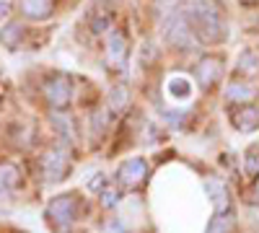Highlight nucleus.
<instances>
[{
	"label": "nucleus",
	"mask_w": 259,
	"mask_h": 233,
	"mask_svg": "<svg viewBox=\"0 0 259 233\" xmlns=\"http://www.w3.org/2000/svg\"><path fill=\"white\" fill-rule=\"evenodd\" d=\"M21 39H24V26L16 24V21H11V24H6L0 29V44L8 50H16L21 44Z\"/></svg>",
	"instance_id": "14"
},
{
	"label": "nucleus",
	"mask_w": 259,
	"mask_h": 233,
	"mask_svg": "<svg viewBox=\"0 0 259 233\" xmlns=\"http://www.w3.org/2000/svg\"><path fill=\"white\" fill-rule=\"evenodd\" d=\"M256 68H259V60H256V55L254 52H244L241 55V60H239V73H256Z\"/></svg>",
	"instance_id": "20"
},
{
	"label": "nucleus",
	"mask_w": 259,
	"mask_h": 233,
	"mask_svg": "<svg viewBox=\"0 0 259 233\" xmlns=\"http://www.w3.org/2000/svg\"><path fill=\"white\" fill-rule=\"evenodd\" d=\"M109 26H112V16L109 13H99V16L91 18V31L94 34H104Z\"/></svg>",
	"instance_id": "19"
},
{
	"label": "nucleus",
	"mask_w": 259,
	"mask_h": 233,
	"mask_svg": "<svg viewBox=\"0 0 259 233\" xmlns=\"http://www.w3.org/2000/svg\"><path fill=\"white\" fill-rule=\"evenodd\" d=\"M13 8V0H0V16H8Z\"/></svg>",
	"instance_id": "24"
},
{
	"label": "nucleus",
	"mask_w": 259,
	"mask_h": 233,
	"mask_svg": "<svg viewBox=\"0 0 259 233\" xmlns=\"http://www.w3.org/2000/svg\"><path fill=\"white\" fill-rule=\"evenodd\" d=\"M194 75H197V80H200L202 88H210L212 83L223 75V60L210 57V55L202 57V60L197 62V70H194Z\"/></svg>",
	"instance_id": "8"
},
{
	"label": "nucleus",
	"mask_w": 259,
	"mask_h": 233,
	"mask_svg": "<svg viewBox=\"0 0 259 233\" xmlns=\"http://www.w3.org/2000/svg\"><path fill=\"white\" fill-rule=\"evenodd\" d=\"M68 168H70V156H68V148H62V145L50 148L45 158H41V171H45L47 181H52V184L68 174Z\"/></svg>",
	"instance_id": "3"
},
{
	"label": "nucleus",
	"mask_w": 259,
	"mask_h": 233,
	"mask_svg": "<svg viewBox=\"0 0 259 233\" xmlns=\"http://www.w3.org/2000/svg\"><path fill=\"white\" fill-rule=\"evenodd\" d=\"M21 6V13H24L26 18L31 21H45L55 13V6L57 0H18Z\"/></svg>",
	"instance_id": "10"
},
{
	"label": "nucleus",
	"mask_w": 259,
	"mask_h": 233,
	"mask_svg": "<svg viewBox=\"0 0 259 233\" xmlns=\"http://www.w3.org/2000/svg\"><path fill=\"white\" fill-rule=\"evenodd\" d=\"M41 91H45V99L52 104V107H68L70 99H73V83L68 75H52L45 80V86H41Z\"/></svg>",
	"instance_id": "4"
},
{
	"label": "nucleus",
	"mask_w": 259,
	"mask_h": 233,
	"mask_svg": "<svg viewBox=\"0 0 259 233\" xmlns=\"http://www.w3.org/2000/svg\"><path fill=\"white\" fill-rule=\"evenodd\" d=\"M205 192H207V197L212 200L215 213H226V210H228V189L223 187V181L207 179V181H205Z\"/></svg>",
	"instance_id": "12"
},
{
	"label": "nucleus",
	"mask_w": 259,
	"mask_h": 233,
	"mask_svg": "<svg viewBox=\"0 0 259 233\" xmlns=\"http://www.w3.org/2000/svg\"><path fill=\"white\" fill-rule=\"evenodd\" d=\"M127 62V36L124 31L114 29L106 36V65L112 70H122Z\"/></svg>",
	"instance_id": "6"
},
{
	"label": "nucleus",
	"mask_w": 259,
	"mask_h": 233,
	"mask_svg": "<svg viewBox=\"0 0 259 233\" xmlns=\"http://www.w3.org/2000/svg\"><path fill=\"white\" fill-rule=\"evenodd\" d=\"M246 171H249V176L259 174V145L254 151H246Z\"/></svg>",
	"instance_id": "21"
},
{
	"label": "nucleus",
	"mask_w": 259,
	"mask_h": 233,
	"mask_svg": "<svg viewBox=\"0 0 259 233\" xmlns=\"http://www.w3.org/2000/svg\"><path fill=\"white\" fill-rule=\"evenodd\" d=\"M52 124L57 127V132H60L65 140H73V137H75V127H73L70 114H55V117H52Z\"/></svg>",
	"instance_id": "17"
},
{
	"label": "nucleus",
	"mask_w": 259,
	"mask_h": 233,
	"mask_svg": "<svg viewBox=\"0 0 259 233\" xmlns=\"http://www.w3.org/2000/svg\"><path fill=\"white\" fill-rule=\"evenodd\" d=\"M75 213H78V202L73 195H62V197H55L47 210H45V218L47 223L52 225L55 233H70L73 223H75Z\"/></svg>",
	"instance_id": "2"
},
{
	"label": "nucleus",
	"mask_w": 259,
	"mask_h": 233,
	"mask_svg": "<svg viewBox=\"0 0 259 233\" xmlns=\"http://www.w3.org/2000/svg\"><path fill=\"white\" fill-rule=\"evenodd\" d=\"M99 197H101V207H106V210H112V207H117L119 205V187H104L101 192H99Z\"/></svg>",
	"instance_id": "18"
},
{
	"label": "nucleus",
	"mask_w": 259,
	"mask_h": 233,
	"mask_svg": "<svg viewBox=\"0 0 259 233\" xmlns=\"http://www.w3.org/2000/svg\"><path fill=\"white\" fill-rule=\"evenodd\" d=\"M101 127L106 130V114H104V112H99V114L94 117V132H96V135L101 132Z\"/></svg>",
	"instance_id": "23"
},
{
	"label": "nucleus",
	"mask_w": 259,
	"mask_h": 233,
	"mask_svg": "<svg viewBox=\"0 0 259 233\" xmlns=\"http://www.w3.org/2000/svg\"><path fill=\"white\" fill-rule=\"evenodd\" d=\"M251 96H254V88L246 86V83H231L228 91H226L228 101H249Z\"/></svg>",
	"instance_id": "16"
},
{
	"label": "nucleus",
	"mask_w": 259,
	"mask_h": 233,
	"mask_svg": "<svg viewBox=\"0 0 259 233\" xmlns=\"http://www.w3.org/2000/svg\"><path fill=\"white\" fill-rule=\"evenodd\" d=\"M18 179H21V174L13 163L0 166V200H8L13 195V189L18 187Z\"/></svg>",
	"instance_id": "13"
},
{
	"label": "nucleus",
	"mask_w": 259,
	"mask_h": 233,
	"mask_svg": "<svg viewBox=\"0 0 259 233\" xmlns=\"http://www.w3.org/2000/svg\"><path fill=\"white\" fill-rule=\"evenodd\" d=\"M130 104V88L127 86H114L112 88V96H109V107L114 112H124Z\"/></svg>",
	"instance_id": "15"
},
{
	"label": "nucleus",
	"mask_w": 259,
	"mask_h": 233,
	"mask_svg": "<svg viewBox=\"0 0 259 233\" xmlns=\"http://www.w3.org/2000/svg\"><path fill=\"white\" fill-rule=\"evenodd\" d=\"M148 179V161L145 158H130L117 168V181L124 189H135Z\"/></svg>",
	"instance_id": "5"
},
{
	"label": "nucleus",
	"mask_w": 259,
	"mask_h": 233,
	"mask_svg": "<svg viewBox=\"0 0 259 233\" xmlns=\"http://www.w3.org/2000/svg\"><path fill=\"white\" fill-rule=\"evenodd\" d=\"M187 18H189V29L197 34V36H202V39L218 41L223 36L221 16H218V11L207 3V0H197V3L189 8V16Z\"/></svg>",
	"instance_id": "1"
},
{
	"label": "nucleus",
	"mask_w": 259,
	"mask_h": 233,
	"mask_svg": "<svg viewBox=\"0 0 259 233\" xmlns=\"http://www.w3.org/2000/svg\"><path fill=\"white\" fill-rule=\"evenodd\" d=\"M166 94L174 99V101H189L192 99V80L187 75H171L166 80Z\"/></svg>",
	"instance_id": "11"
},
{
	"label": "nucleus",
	"mask_w": 259,
	"mask_h": 233,
	"mask_svg": "<svg viewBox=\"0 0 259 233\" xmlns=\"http://www.w3.org/2000/svg\"><path fill=\"white\" fill-rule=\"evenodd\" d=\"M239 3H244V6H254V3H259V0H239Z\"/></svg>",
	"instance_id": "25"
},
{
	"label": "nucleus",
	"mask_w": 259,
	"mask_h": 233,
	"mask_svg": "<svg viewBox=\"0 0 259 233\" xmlns=\"http://www.w3.org/2000/svg\"><path fill=\"white\" fill-rule=\"evenodd\" d=\"M166 39H168V44H174L179 50H189L192 47V29L187 24V16L174 13V16L168 18V24H166Z\"/></svg>",
	"instance_id": "7"
},
{
	"label": "nucleus",
	"mask_w": 259,
	"mask_h": 233,
	"mask_svg": "<svg viewBox=\"0 0 259 233\" xmlns=\"http://www.w3.org/2000/svg\"><path fill=\"white\" fill-rule=\"evenodd\" d=\"M106 233H122L119 228H109V230H106Z\"/></svg>",
	"instance_id": "26"
},
{
	"label": "nucleus",
	"mask_w": 259,
	"mask_h": 233,
	"mask_svg": "<svg viewBox=\"0 0 259 233\" xmlns=\"http://www.w3.org/2000/svg\"><path fill=\"white\" fill-rule=\"evenodd\" d=\"M231 122H233L236 130H241V132L259 130V107H249V104H244V107H239L231 114Z\"/></svg>",
	"instance_id": "9"
},
{
	"label": "nucleus",
	"mask_w": 259,
	"mask_h": 233,
	"mask_svg": "<svg viewBox=\"0 0 259 233\" xmlns=\"http://www.w3.org/2000/svg\"><path fill=\"white\" fill-rule=\"evenodd\" d=\"M106 187V176L99 171V174H94L91 176V181H89V189H94V192H101V189Z\"/></svg>",
	"instance_id": "22"
}]
</instances>
